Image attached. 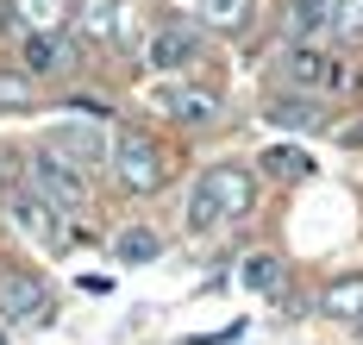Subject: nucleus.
<instances>
[{"label": "nucleus", "mask_w": 363, "mask_h": 345, "mask_svg": "<svg viewBox=\"0 0 363 345\" xmlns=\"http://www.w3.org/2000/svg\"><path fill=\"white\" fill-rule=\"evenodd\" d=\"M257 207V182L245 163H213L188 195V232H219L225 220H245Z\"/></svg>", "instance_id": "f257e3e1"}, {"label": "nucleus", "mask_w": 363, "mask_h": 345, "mask_svg": "<svg viewBox=\"0 0 363 345\" xmlns=\"http://www.w3.org/2000/svg\"><path fill=\"white\" fill-rule=\"evenodd\" d=\"M107 163H113V182H119L125 195H157L163 182H169V157H163V145H157L150 132H138V126H119V132H113Z\"/></svg>", "instance_id": "f03ea898"}, {"label": "nucleus", "mask_w": 363, "mask_h": 345, "mask_svg": "<svg viewBox=\"0 0 363 345\" xmlns=\"http://www.w3.org/2000/svg\"><path fill=\"white\" fill-rule=\"evenodd\" d=\"M0 320L19 327V333H44L57 320V295L50 283L32 276V270H0Z\"/></svg>", "instance_id": "7ed1b4c3"}, {"label": "nucleus", "mask_w": 363, "mask_h": 345, "mask_svg": "<svg viewBox=\"0 0 363 345\" xmlns=\"http://www.w3.org/2000/svg\"><path fill=\"white\" fill-rule=\"evenodd\" d=\"M6 214H13V232H19V239H32L38 251H57V245L69 239V220H63V207H57L44 189H32V182L6 195Z\"/></svg>", "instance_id": "20e7f679"}, {"label": "nucleus", "mask_w": 363, "mask_h": 345, "mask_svg": "<svg viewBox=\"0 0 363 345\" xmlns=\"http://www.w3.org/2000/svg\"><path fill=\"white\" fill-rule=\"evenodd\" d=\"M282 82L301 88V94H338V88L351 82V70H345L332 50H320V44H289V57H282Z\"/></svg>", "instance_id": "39448f33"}, {"label": "nucleus", "mask_w": 363, "mask_h": 345, "mask_svg": "<svg viewBox=\"0 0 363 345\" xmlns=\"http://www.w3.org/2000/svg\"><path fill=\"white\" fill-rule=\"evenodd\" d=\"M26 182H32V189H44L57 207H82V201H88V170H75L69 157H57L50 145H38V151H32Z\"/></svg>", "instance_id": "423d86ee"}, {"label": "nucleus", "mask_w": 363, "mask_h": 345, "mask_svg": "<svg viewBox=\"0 0 363 345\" xmlns=\"http://www.w3.org/2000/svg\"><path fill=\"white\" fill-rule=\"evenodd\" d=\"M75 63H82V50H75L69 26H63V32H26V38H19V70H26L32 82H44V76H69Z\"/></svg>", "instance_id": "0eeeda50"}, {"label": "nucleus", "mask_w": 363, "mask_h": 345, "mask_svg": "<svg viewBox=\"0 0 363 345\" xmlns=\"http://www.w3.org/2000/svg\"><path fill=\"white\" fill-rule=\"evenodd\" d=\"M145 63H150V70H163V76H182L188 63H201V32H194V26H182V19L157 26L150 44H145Z\"/></svg>", "instance_id": "6e6552de"}, {"label": "nucleus", "mask_w": 363, "mask_h": 345, "mask_svg": "<svg viewBox=\"0 0 363 345\" xmlns=\"http://www.w3.org/2000/svg\"><path fill=\"white\" fill-rule=\"evenodd\" d=\"M69 26L94 44H132V6L125 0H75Z\"/></svg>", "instance_id": "1a4fd4ad"}, {"label": "nucleus", "mask_w": 363, "mask_h": 345, "mask_svg": "<svg viewBox=\"0 0 363 345\" xmlns=\"http://www.w3.org/2000/svg\"><path fill=\"white\" fill-rule=\"evenodd\" d=\"M263 119H269V126H289V132H320V126H326V101L289 88V94H269V101H263Z\"/></svg>", "instance_id": "9d476101"}, {"label": "nucleus", "mask_w": 363, "mask_h": 345, "mask_svg": "<svg viewBox=\"0 0 363 345\" xmlns=\"http://www.w3.org/2000/svg\"><path fill=\"white\" fill-rule=\"evenodd\" d=\"M44 145L57 157H69L75 170H94V163H107V151H113V145H101L94 126H57V132H44Z\"/></svg>", "instance_id": "9b49d317"}, {"label": "nucleus", "mask_w": 363, "mask_h": 345, "mask_svg": "<svg viewBox=\"0 0 363 345\" xmlns=\"http://www.w3.org/2000/svg\"><path fill=\"white\" fill-rule=\"evenodd\" d=\"M6 19L19 26V38L26 32H63L75 19V0H6Z\"/></svg>", "instance_id": "f8f14e48"}, {"label": "nucleus", "mask_w": 363, "mask_h": 345, "mask_svg": "<svg viewBox=\"0 0 363 345\" xmlns=\"http://www.w3.org/2000/svg\"><path fill=\"white\" fill-rule=\"evenodd\" d=\"M163 114L176 119V126H213L219 119V94L213 88H163Z\"/></svg>", "instance_id": "ddd939ff"}, {"label": "nucleus", "mask_w": 363, "mask_h": 345, "mask_svg": "<svg viewBox=\"0 0 363 345\" xmlns=\"http://www.w3.org/2000/svg\"><path fill=\"white\" fill-rule=\"evenodd\" d=\"M320 314H326V320L363 327V276H332L326 289H320Z\"/></svg>", "instance_id": "4468645a"}, {"label": "nucleus", "mask_w": 363, "mask_h": 345, "mask_svg": "<svg viewBox=\"0 0 363 345\" xmlns=\"http://www.w3.org/2000/svg\"><path fill=\"white\" fill-rule=\"evenodd\" d=\"M332 13H338V0H289V38L294 44H313L332 32Z\"/></svg>", "instance_id": "2eb2a0df"}, {"label": "nucleus", "mask_w": 363, "mask_h": 345, "mask_svg": "<svg viewBox=\"0 0 363 345\" xmlns=\"http://www.w3.org/2000/svg\"><path fill=\"white\" fill-rule=\"evenodd\" d=\"M257 163H263V176H276V182H307V176H313V157L301 151V145H269Z\"/></svg>", "instance_id": "dca6fc26"}, {"label": "nucleus", "mask_w": 363, "mask_h": 345, "mask_svg": "<svg viewBox=\"0 0 363 345\" xmlns=\"http://www.w3.org/2000/svg\"><path fill=\"white\" fill-rule=\"evenodd\" d=\"M194 13H201L207 32H225V38L251 26V0H194Z\"/></svg>", "instance_id": "f3484780"}, {"label": "nucleus", "mask_w": 363, "mask_h": 345, "mask_svg": "<svg viewBox=\"0 0 363 345\" xmlns=\"http://www.w3.org/2000/svg\"><path fill=\"white\" fill-rule=\"evenodd\" d=\"M157 251H163V239H157L150 226H125V232H113V258H119V264H150Z\"/></svg>", "instance_id": "a211bd4d"}, {"label": "nucleus", "mask_w": 363, "mask_h": 345, "mask_svg": "<svg viewBox=\"0 0 363 345\" xmlns=\"http://www.w3.org/2000/svg\"><path fill=\"white\" fill-rule=\"evenodd\" d=\"M238 283H245V289H257V295H276V289H282V258L251 251V258L238 264Z\"/></svg>", "instance_id": "6ab92c4d"}, {"label": "nucleus", "mask_w": 363, "mask_h": 345, "mask_svg": "<svg viewBox=\"0 0 363 345\" xmlns=\"http://www.w3.org/2000/svg\"><path fill=\"white\" fill-rule=\"evenodd\" d=\"M332 44H345V50H363V0H338V13H332Z\"/></svg>", "instance_id": "aec40b11"}, {"label": "nucleus", "mask_w": 363, "mask_h": 345, "mask_svg": "<svg viewBox=\"0 0 363 345\" xmlns=\"http://www.w3.org/2000/svg\"><path fill=\"white\" fill-rule=\"evenodd\" d=\"M32 107V76L26 70H0V114H26Z\"/></svg>", "instance_id": "412c9836"}]
</instances>
